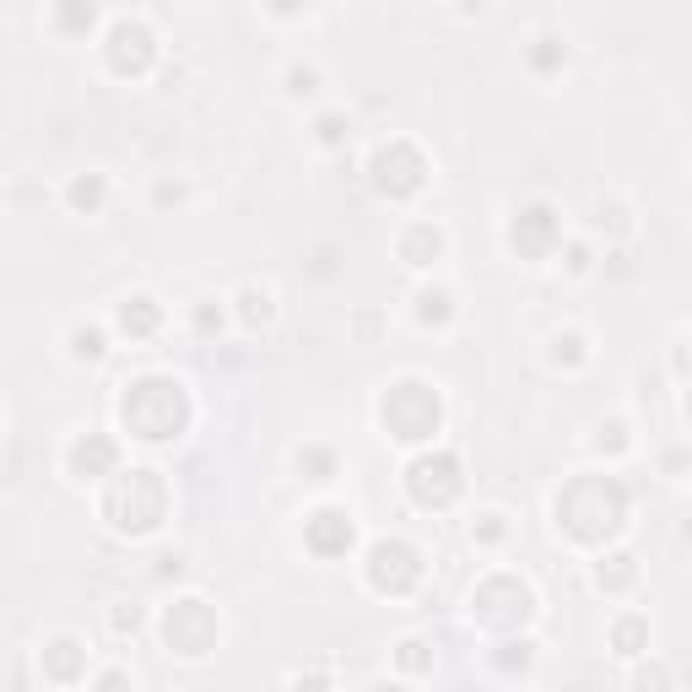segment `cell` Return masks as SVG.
<instances>
[{"instance_id":"cell-6","label":"cell","mask_w":692,"mask_h":692,"mask_svg":"<svg viewBox=\"0 0 692 692\" xmlns=\"http://www.w3.org/2000/svg\"><path fill=\"white\" fill-rule=\"evenodd\" d=\"M217 612L200 601V595H189V601H174L168 606V617H163V638H168V649L174 655H185V660H200V655H211L217 649Z\"/></svg>"},{"instance_id":"cell-28","label":"cell","mask_w":692,"mask_h":692,"mask_svg":"<svg viewBox=\"0 0 692 692\" xmlns=\"http://www.w3.org/2000/svg\"><path fill=\"white\" fill-rule=\"evenodd\" d=\"M471 536H476L482 547H498V541L508 536V514H498V508H487V514H482V519L471 525Z\"/></svg>"},{"instance_id":"cell-3","label":"cell","mask_w":692,"mask_h":692,"mask_svg":"<svg viewBox=\"0 0 692 692\" xmlns=\"http://www.w3.org/2000/svg\"><path fill=\"white\" fill-rule=\"evenodd\" d=\"M103 519L120 536H152L168 519V487L157 471H114V487L103 498Z\"/></svg>"},{"instance_id":"cell-17","label":"cell","mask_w":692,"mask_h":692,"mask_svg":"<svg viewBox=\"0 0 692 692\" xmlns=\"http://www.w3.org/2000/svg\"><path fill=\"white\" fill-rule=\"evenodd\" d=\"M65 341H70V363H103L109 358V330L103 325H76Z\"/></svg>"},{"instance_id":"cell-11","label":"cell","mask_w":692,"mask_h":692,"mask_svg":"<svg viewBox=\"0 0 692 692\" xmlns=\"http://www.w3.org/2000/svg\"><path fill=\"white\" fill-rule=\"evenodd\" d=\"M352 541H358V525H352V514L347 508H315L309 519H304V547L315 552V558H347L352 552Z\"/></svg>"},{"instance_id":"cell-9","label":"cell","mask_w":692,"mask_h":692,"mask_svg":"<svg viewBox=\"0 0 692 692\" xmlns=\"http://www.w3.org/2000/svg\"><path fill=\"white\" fill-rule=\"evenodd\" d=\"M363 573H369V584H374L378 595H406L422 579V552L411 541H374Z\"/></svg>"},{"instance_id":"cell-7","label":"cell","mask_w":692,"mask_h":692,"mask_svg":"<svg viewBox=\"0 0 692 692\" xmlns=\"http://www.w3.org/2000/svg\"><path fill=\"white\" fill-rule=\"evenodd\" d=\"M369 174H374V189L389 195V200L417 195V189L428 185V163H422V152L411 141H384L374 152V163H369Z\"/></svg>"},{"instance_id":"cell-18","label":"cell","mask_w":692,"mask_h":692,"mask_svg":"<svg viewBox=\"0 0 692 692\" xmlns=\"http://www.w3.org/2000/svg\"><path fill=\"white\" fill-rule=\"evenodd\" d=\"M612 649H617L623 660H638V655L649 649V623H644V617H623V623L612 628Z\"/></svg>"},{"instance_id":"cell-34","label":"cell","mask_w":692,"mask_h":692,"mask_svg":"<svg viewBox=\"0 0 692 692\" xmlns=\"http://www.w3.org/2000/svg\"><path fill=\"white\" fill-rule=\"evenodd\" d=\"M109 623H114V633H135V628H141V612H135V606H130V612L120 606V612H114Z\"/></svg>"},{"instance_id":"cell-14","label":"cell","mask_w":692,"mask_h":692,"mask_svg":"<svg viewBox=\"0 0 692 692\" xmlns=\"http://www.w3.org/2000/svg\"><path fill=\"white\" fill-rule=\"evenodd\" d=\"M114 325H120V336H130V341H146V336L163 325V309H157V298L135 293V298H125V304H120Z\"/></svg>"},{"instance_id":"cell-12","label":"cell","mask_w":692,"mask_h":692,"mask_svg":"<svg viewBox=\"0 0 692 692\" xmlns=\"http://www.w3.org/2000/svg\"><path fill=\"white\" fill-rule=\"evenodd\" d=\"M65 471L76 482H98V476H114L120 471V443L109 433H81V439L65 449Z\"/></svg>"},{"instance_id":"cell-26","label":"cell","mask_w":692,"mask_h":692,"mask_svg":"<svg viewBox=\"0 0 692 692\" xmlns=\"http://www.w3.org/2000/svg\"><path fill=\"white\" fill-rule=\"evenodd\" d=\"M563 61H568L563 39H552V33H547V39H536V50H530V65H536L541 76H547V70H558Z\"/></svg>"},{"instance_id":"cell-29","label":"cell","mask_w":692,"mask_h":692,"mask_svg":"<svg viewBox=\"0 0 692 692\" xmlns=\"http://www.w3.org/2000/svg\"><path fill=\"white\" fill-rule=\"evenodd\" d=\"M315 141H319V146H341V141H347V114H319V120H315Z\"/></svg>"},{"instance_id":"cell-13","label":"cell","mask_w":692,"mask_h":692,"mask_svg":"<svg viewBox=\"0 0 692 692\" xmlns=\"http://www.w3.org/2000/svg\"><path fill=\"white\" fill-rule=\"evenodd\" d=\"M44 677H50V682H61V688H70V682H81V677H87V649H81L70 633H61V638L44 649Z\"/></svg>"},{"instance_id":"cell-2","label":"cell","mask_w":692,"mask_h":692,"mask_svg":"<svg viewBox=\"0 0 692 692\" xmlns=\"http://www.w3.org/2000/svg\"><path fill=\"white\" fill-rule=\"evenodd\" d=\"M120 422H125L130 439H141V443H174L189 422L185 384L163 374H146V378H135V384H125Z\"/></svg>"},{"instance_id":"cell-24","label":"cell","mask_w":692,"mask_h":692,"mask_svg":"<svg viewBox=\"0 0 692 692\" xmlns=\"http://www.w3.org/2000/svg\"><path fill=\"white\" fill-rule=\"evenodd\" d=\"M239 315H244V325H271V315H276V309H271V293H265V287H244V293H239Z\"/></svg>"},{"instance_id":"cell-31","label":"cell","mask_w":692,"mask_h":692,"mask_svg":"<svg viewBox=\"0 0 692 692\" xmlns=\"http://www.w3.org/2000/svg\"><path fill=\"white\" fill-rule=\"evenodd\" d=\"M195 330H200V336L222 330V309H217V304H200V309H195Z\"/></svg>"},{"instance_id":"cell-15","label":"cell","mask_w":692,"mask_h":692,"mask_svg":"<svg viewBox=\"0 0 692 692\" xmlns=\"http://www.w3.org/2000/svg\"><path fill=\"white\" fill-rule=\"evenodd\" d=\"M439 254H443V233L433 222H411V228L400 233V260H406V265L422 271V265H433Z\"/></svg>"},{"instance_id":"cell-23","label":"cell","mask_w":692,"mask_h":692,"mask_svg":"<svg viewBox=\"0 0 692 692\" xmlns=\"http://www.w3.org/2000/svg\"><path fill=\"white\" fill-rule=\"evenodd\" d=\"M584 358H590V347H584V336H579V330H558V336H552V363H558V369H579V363H584Z\"/></svg>"},{"instance_id":"cell-5","label":"cell","mask_w":692,"mask_h":692,"mask_svg":"<svg viewBox=\"0 0 692 692\" xmlns=\"http://www.w3.org/2000/svg\"><path fill=\"white\" fill-rule=\"evenodd\" d=\"M406 493H411V504H422V508H449L465 493V465H460V454H449V449L417 454V460L406 465Z\"/></svg>"},{"instance_id":"cell-30","label":"cell","mask_w":692,"mask_h":692,"mask_svg":"<svg viewBox=\"0 0 692 692\" xmlns=\"http://www.w3.org/2000/svg\"><path fill=\"white\" fill-rule=\"evenodd\" d=\"M55 22L70 28V33H87V28L98 22V11H92V6H61V11H55Z\"/></svg>"},{"instance_id":"cell-33","label":"cell","mask_w":692,"mask_h":692,"mask_svg":"<svg viewBox=\"0 0 692 692\" xmlns=\"http://www.w3.org/2000/svg\"><path fill=\"white\" fill-rule=\"evenodd\" d=\"M568 271H573V276H590V244H568Z\"/></svg>"},{"instance_id":"cell-35","label":"cell","mask_w":692,"mask_h":692,"mask_svg":"<svg viewBox=\"0 0 692 692\" xmlns=\"http://www.w3.org/2000/svg\"><path fill=\"white\" fill-rule=\"evenodd\" d=\"M293 692H336V688H330L325 677H304V682H298V688H293Z\"/></svg>"},{"instance_id":"cell-10","label":"cell","mask_w":692,"mask_h":692,"mask_svg":"<svg viewBox=\"0 0 692 692\" xmlns=\"http://www.w3.org/2000/svg\"><path fill=\"white\" fill-rule=\"evenodd\" d=\"M157 61V33L141 17H114L109 22V65L114 76H146Z\"/></svg>"},{"instance_id":"cell-25","label":"cell","mask_w":692,"mask_h":692,"mask_svg":"<svg viewBox=\"0 0 692 692\" xmlns=\"http://www.w3.org/2000/svg\"><path fill=\"white\" fill-rule=\"evenodd\" d=\"M498 660V671H530V660H536V644L530 638H508L504 655H493Z\"/></svg>"},{"instance_id":"cell-27","label":"cell","mask_w":692,"mask_h":692,"mask_svg":"<svg viewBox=\"0 0 692 692\" xmlns=\"http://www.w3.org/2000/svg\"><path fill=\"white\" fill-rule=\"evenodd\" d=\"M282 81H287V98H315V92H319V70H315V65H287V76H282Z\"/></svg>"},{"instance_id":"cell-8","label":"cell","mask_w":692,"mask_h":692,"mask_svg":"<svg viewBox=\"0 0 692 692\" xmlns=\"http://www.w3.org/2000/svg\"><path fill=\"white\" fill-rule=\"evenodd\" d=\"M508 250L519 254V260H547L552 250H563V217H558V206L536 200V206L514 211V222H508Z\"/></svg>"},{"instance_id":"cell-19","label":"cell","mask_w":692,"mask_h":692,"mask_svg":"<svg viewBox=\"0 0 692 692\" xmlns=\"http://www.w3.org/2000/svg\"><path fill=\"white\" fill-rule=\"evenodd\" d=\"M595 579H601V590H612V595H623L633 579H638V568H633L628 552H612V558H601L595 563Z\"/></svg>"},{"instance_id":"cell-21","label":"cell","mask_w":692,"mask_h":692,"mask_svg":"<svg viewBox=\"0 0 692 692\" xmlns=\"http://www.w3.org/2000/svg\"><path fill=\"white\" fill-rule=\"evenodd\" d=\"M417 319H422V325H449V319H454V293L422 287V293H417Z\"/></svg>"},{"instance_id":"cell-32","label":"cell","mask_w":692,"mask_h":692,"mask_svg":"<svg viewBox=\"0 0 692 692\" xmlns=\"http://www.w3.org/2000/svg\"><path fill=\"white\" fill-rule=\"evenodd\" d=\"M92 692H130V677L120 671V666H114V671H103V677L92 682Z\"/></svg>"},{"instance_id":"cell-20","label":"cell","mask_w":692,"mask_h":692,"mask_svg":"<svg viewBox=\"0 0 692 692\" xmlns=\"http://www.w3.org/2000/svg\"><path fill=\"white\" fill-rule=\"evenodd\" d=\"M298 471H304V482H336V449H325V443L298 449Z\"/></svg>"},{"instance_id":"cell-36","label":"cell","mask_w":692,"mask_h":692,"mask_svg":"<svg viewBox=\"0 0 692 692\" xmlns=\"http://www.w3.org/2000/svg\"><path fill=\"white\" fill-rule=\"evenodd\" d=\"M157 200H163V206H168V200H185V189H179V185H157Z\"/></svg>"},{"instance_id":"cell-1","label":"cell","mask_w":692,"mask_h":692,"mask_svg":"<svg viewBox=\"0 0 692 692\" xmlns=\"http://www.w3.org/2000/svg\"><path fill=\"white\" fill-rule=\"evenodd\" d=\"M552 514H558V530H563L568 541L601 547V541H612V536L628 525V487H623L617 476L584 471V476H573L563 493H558Z\"/></svg>"},{"instance_id":"cell-4","label":"cell","mask_w":692,"mask_h":692,"mask_svg":"<svg viewBox=\"0 0 692 692\" xmlns=\"http://www.w3.org/2000/svg\"><path fill=\"white\" fill-rule=\"evenodd\" d=\"M378 417H384L389 439L428 443V439H439L443 400H439V389L422 384V378H395V384L384 389V400H378Z\"/></svg>"},{"instance_id":"cell-22","label":"cell","mask_w":692,"mask_h":692,"mask_svg":"<svg viewBox=\"0 0 692 692\" xmlns=\"http://www.w3.org/2000/svg\"><path fill=\"white\" fill-rule=\"evenodd\" d=\"M395 666H400L406 677H428V671H433V655H428L422 638H400V644H395Z\"/></svg>"},{"instance_id":"cell-37","label":"cell","mask_w":692,"mask_h":692,"mask_svg":"<svg viewBox=\"0 0 692 692\" xmlns=\"http://www.w3.org/2000/svg\"><path fill=\"white\" fill-rule=\"evenodd\" d=\"M374 692H406V688H400V682H378Z\"/></svg>"},{"instance_id":"cell-16","label":"cell","mask_w":692,"mask_h":692,"mask_svg":"<svg viewBox=\"0 0 692 692\" xmlns=\"http://www.w3.org/2000/svg\"><path fill=\"white\" fill-rule=\"evenodd\" d=\"M65 200H70L76 217H98L103 200H109V179H103V174H76V179L65 185Z\"/></svg>"}]
</instances>
